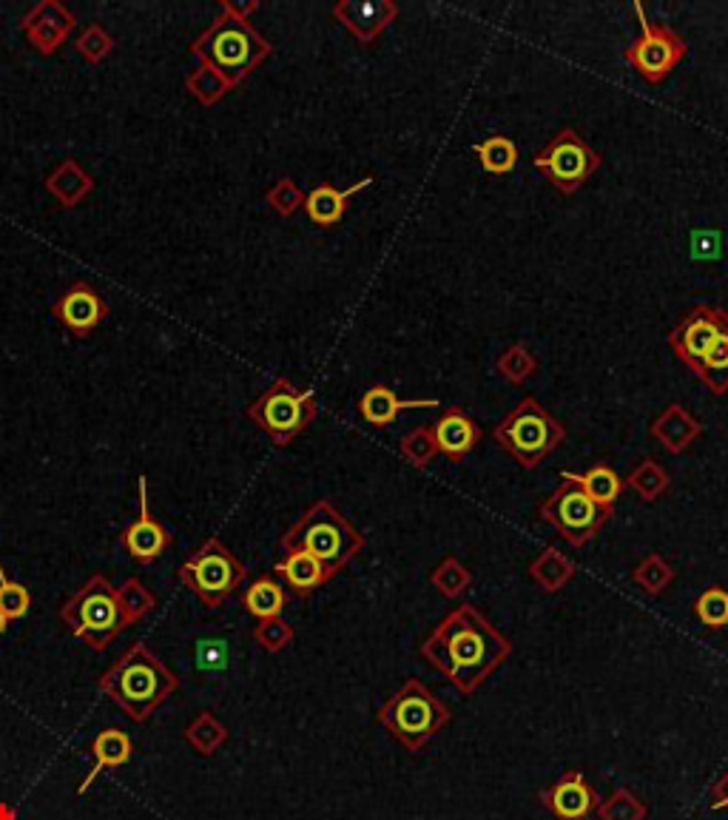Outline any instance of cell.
Returning <instances> with one entry per match:
<instances>
[{"mask_svg":"<svg viewBox=\"0 0 728 820\" xmlns=\"http://www.w3.org/2000/svg\"><path fill=\"white\" fill-rule=\"evenodd\" d=\"M532 169L544 174L555 192L575 194L601 169V158L578 131L566 126V129L555 131L550 143L532 158Z\"/></svg>","mask_w":728,"mask_h":820,"instance_id":"cell-11","label":"cell"},{"mask_svg":"<svg viewBox=\"0 0 728 820\" xmlns=\"http://www.w3.org/2000/svg\"><path fill=\"white\" fill-rule=\"evenodd\" d=\"M609 516H612V510L598 505V501L578 485V478H575L573 471L561 473L558 487L541 501V519H544L550 528L558 530L566 542L575 544V547H583V544L606 524Z\"/></svg>","mask_w":728,"mask_h":820,"instance_id":"cell-10","label":"cell"},{"mask_svg":"<svg viewBox=\"0 0 728 820\" xmlns=\"http://www.w3.org/2000/svg\"><path fill=\"white\" fill-rule=\"evenodd\" d=\"M137 501H140L137 519L123 530L120 544L135 562L151 564L171 547V533L149 510V476H137Z\"/></svg>","mask_w":728,"mask_h":820,"instance_id":"cell-15","label":"cell"},{"mask_svg":"<svg viewBox=\"0 0 728 820\" xmlns=\"http://www.w3.org/2000/svg\"><path fill=\"white\" fill-rule=\"evenodd\" d=\"M117 596H120V604H123V610H126L131 624L146 619V615H149L157 607L154 596H151V590L142 585L140 578H126V581L117 587Z\"/></svg>","mask_w":728,"mask_h":820,"instance_id":"cell-39","label":"cell"},{"mask_svg":"<svg viewBox=\"0 0 728 820\" xmlns=\"http://www.w3.org/2000/svg\"><path fill=\"white\" fill-rule=\"evenodd\" d=\"M432 436H436V444H439V457H444L447 462H464L467 453H473L475 444L482 442L484 430L478 428V421L464 411V407H447L444 414L439 416V421L432 425Z\"/></svg>","mask_w":728,"mask_h":820,"instance_id":"cell-19","label":"cell"},{"mask_svg":"<svg viewBox=\"0 0 728 820\" xmlns=\"http://www.w3.org/2000/svg\"><path fill=\"white\" fill-rule=\"evenodd\" d=\"M635 15L640 21V37L626 46L623 58L637 69L646 83H660L666 74L678 69V63L689 55V44L672 26L651 23L644 12V3H635Z\"/></svg>","mask_w":728,"mask_h":820,"instance_id":"cell-12","label":"cell"},{"mask_svg":"<svg viewBox=\"0 0 728 820\" xmlns=\"http://www.w3.org/2000/svg\"><path fill=\"white\" fill-rule=\"evenodd\" d=\"M51 314L55 320L63 325L69 334H74L78 339L83 336L94 334V331L103 325V320L108 316V302L103 300V293L97 291L94 286L78 279V282H71L60 297L51 305Z\"/></svg>","mask_w":728,"mask_h":820,"instance_id":"cell-14","label":"cell"},{"mask_svg":"<svg viewBox=\"0 0 728 820\" xmlns=\"http://www.w3.org/2000/svg\"><path fill=\"white\" fill-rule=\"evenodd\" d=\"M222 663H226L222 649L211 647V644H199V667H203V670H217Z\"/></svg>","mask_w":728,"mask_h":820,"instance_id":"cell-44","label":"cell"},{"mask_svg":"<svg viewBox=\"0 0 728 820\" xmlns=\"http://www.w3.org/2000/svg\"><path fill=\"white\" fill-rule=\"evenodd\" d=\"M598 818L601 820H644L646 804L637 798L635 792L621 786V789L612 792L606 800H601V806H598Z\"/></svg>","mask_w":728,"mask_h":820,"instance_id":"cell-36","label":"cell"},{"mask_svg":"<svg viewBox=\"0 0 728 820\" xmlns=\"http://www.w3.org/2000/svg\"><path fill=\"white\" fill-rule=\"evenodd\" d=\"M240 601L242 607H245L247 615H254L256 621H268L276 619V615H282L288 596H285L282 581L276 576H256L254 581L242 590Z\"/></svg>","mask_w":728,"mask_h":820,"instance_id":"cell-26","label":"cell"},{"mask_svg":"<svg viewBox=\"0 0 728 820\" xmlns=\"http://www.w3.org/2000/svg\"><path fill=\"white\" fill-rule=\"evenodd\" d=\"M694 615L706 624L708 630L728 627V590L723 587H708L694 601Z\"/></svg>","mask_w":728,"mask_h":820,"instance_id":"cell-38","label":"cell"},{"mask_svg":"<svg viewBox=\"0 0 728 820\" xmlns=\"http://www.w3.org/2000/svg\"><path fill=\"white\" fill-rule=\"evenodd\" d=\"M379 720L404 749L418 752L450 727L453 715L418 678H407L379 709Z\"/></svg>","mask_w":728,"mask_h":820,"instance_id":"cell-6","label":"cell"},{"mask_svg":"<svg viewBox=\"0 0 728 820\" xmlns=\"http://www.w3.org/2000/svg\"><path fill=\"white\" fill-rule=\"evenodd\" d=\"M706 382V388L717 396L728 393V328L715 339V345L703 354V359L692 368Z\"/></svg>","mask_w":728,"mask_h":820,"instance_id":"cell-29","label":"cell"},{"mask_svg":"<svg viewBox=\"0 0 728 820\" xmlns=\"http://www.w3.org/2000/svg\"><path fill=\"white\" fill-rule=\"evenodd\" d=\"M416 407H439V400H398V393L388 385H370L361 393L359 414L361 419L373 428H388L402 411H416Z\"/></svg>","mask_w":728,"mask_h":820,"instance_id":"cell-22","label":"cell"},{"mask_svg":"<svg viewBox=\"0 0 728 820\" xmlns=\"http://www.w3.org/2000/svg\"><path fill=\"white\" fill-rule=\"evenodd\" d=\"M43 183L60 208H78L94 192V177L78 160H60Z\"/></svg>","mask_w":728,"mask_h":820,"instance_id":"cell-24","label":"cell"},{"mask_svg":"<svg viewBox=\"0 0 728 820\" xmlns=\"http://www.w3.org/2000/svg\"><path fill=\"white\" fill-rule=\"evenodd\" d=\"M28 607H32L28 590L21 581H14V578L3 570V564H0V610L7 613L9 621H18L28 613Z\"/></svg>","mask_w":728,"mask_h":820,"instance_id":"cell-41","label":"cell"},{"mask_svg":"<svg viewBox=\"0 0 728 820\" xmlns=\"http://www.w3.org/2000/svg\"><path fill=\"white\" fill-rule=\"evenodd\" d=\"M495 371L501 373L509 385H523V382L538 371V359L527 350V345L512 343L509 348H504L501 354H498V359H495Z\"/></svg>","mask_w":728,"mask_h":820,"instance_id":"cell-32","label":"cell"},{"mask_svg":"<svg viewBox=\"0 0 728 820\" xmlns=\"http://www.w3.org/2000/svg\"><path fill=\"white\" fill-rule=\"evenodd\" d=\"M649 434L655 436L669 453H683L694 439H701L703 436V421L694 419L680 402H672V405L663 407V411L651 419Z\"/></svg>","mask_w":728,"mask_h":820,"instance_id":"cell-21","label":"cell"},{"mask_svg":"<svg viewBox=\"0 0 728 820\" xmlns=\"http://www.w3.org/2000/svg\"><path fill=\"white\" fill-rule=\"evenodd\" d=\"M475 158L482 163V169L495 177H504V174H512L518 165V146L512 143V137L493 135L487 140L475 146Z\"/></svg>","mask_w":728,"mask_h":820,"instance_id":"cell-30","label":"cell"},{"mask_svg":"<svg viewBox=\"0 0 728 820\" xmlns=\"http://www.w3.org/2000/svg\"><path fill=\"white\" fill-rule=\"evenodd\" d=\"M7 630H9V619H7V613L0 610V635L7 633Z\"/></svg>","mask_w":728,"mask_h":820,"instance_id":"cell-46","label":"cell"},{"mask_svg":"<svg viewBox=\"0 0 728 820\" xmlns=\"http://www.w3.org/2000/svg\"><path fill=\"white\" fill-rule=\"evenodd\" d=\"M712 809H726L728 812V772L712 786Z\"/></svg>","mask_w":728,"mask_h":820,"instance_id":"cell-45","label":"cell"},{"mask_svg":"<svg viewBox=\"0 0 728 820\" xmlns=\"http://www.w3.org/2000/svg\"><path fill=\"white\" fill-rule=\"evenodd\" d=\"M541 804L550 809L555 820H589L598 812L601 798H598L594 786L583 777V772L569 770L555 784L541 792Z\"/></svg>","mask_w":728,"mask_h":820,"instance_id":"cell-16","label":"cell"},{"mask_svg":"<svg viewBox=\"0 0 728 820\" xmlns=\"http://www.w3.org/2000/svg\"><path fill=\"white\" fill-rule=\"evenodd\" d=\"M319 414L316 393L297 388L290 379H274L265 391L245 407V416L279 448L290 444Z\"/></svg>","mask_w":728,"mask_h":820,"instance_id":"cell-8","label":"cell"},{"mask_svg":"<svg viewBox=\"0 0 728 820\" xmlns=\"http://www.w3.org/2000/svg\"><path fill=\"white\" fill-rule=\"evenodd\" d=\"M493 439L516 459L521 467L532 471L550 457L566 439L564 421L546 411L535 396H523L493 430Z\"/></svg>","mask_w":728,"mask_h":820,"instance_id":"cell-7","label":"cell"},{"mask_svg":"<svg viewBox=\"0 0 728 820\" xmlns=\"http://www.w3.org/2000/svg\"><path fill=\"white\" fill-rule=\"evenodd\" d=\"M728 328V311L717 305H694L669 334V345L686 368L701 362L717 336Z\"/></svg>","mask_w":728,"mask_h":820,"instance_id":"cell-13","label":"cell"},{"mask_svg":"<svg viewBox=\"0 0 728 820\" xmlns=\"http://www.w3.org/2000/svg\"><path fill=\"white\" fill-rule=\"evenodd\" d=\"M92 755H94V766H92V772L83 777V784L78 786V795H85L89 786H92L106 770H117V766L128 763V758H131V738H128L123 729H114V727L100 729L92 741Z\"/></svg>","mask_w":728,"mask_h":820,"instance_id":"cell-25","label":"cell"},{"mask_svg":"<svg viewBox=\"0 0 728 820\" xmlns=\"http://www.w3.org/2000/svg\"><path fill=\"white\" fill-rule=\"evenodd\" d=\"M274 576L282 581L285 590L297 592V596H311L322 585L331 581V573L325 570V564L316 562L313 556L302 553V550H290L285 553L282 562H276Z\"/></svg>","mask_w":728,"mask_h":820,"instance_id":"cell-23","label":"cell"},{"mask_svg":"<svg viewBox=\"0 0 728 820\" xmlns=\"http://www.w3.org/2000/svg\"><path fill=\"white\" fill-rule=\"evenodd\" d=\"M74 49H78V55L85 63H100V60H106L114 51V37L108 35L106 26L89 23L83 30V35L74 41Z\"/></svg>","mask_w":728,"mask_h":820,"instance_id":"cell-40","label":"cell"},{"mask_svg":"<svg viewBox=\"0 0 728 820\" xmlns=\"http://www.w3.org/2000/svg\"><path fill=\"white\" fill-rule=\"evenodd\" d=\"M279 547H282V553L302 550V553L325 564V570L331 576H336L359 556L361 547H365V535L331 501L319 499L285 530L282 539H279Z\"/></svg>","mask_w":728,"mask_h":820,"instance_id":"cell-4","label":"cell"},{"mask_svg":"<svg viewBox=\"0 0 728 820\" xmlns=\"http://www.w3.org/2000/svg\"><path fill=\"white\" fill-rule=\"evenodd\" d=\"M575 478H578V485L583 487V490H587L589 496L598 501V505L609 507V510L615 507V501L621 499L623 490H626V482L617 476L615 467L603 462L592 464V467H589L587 473H580V476L575 473Z\"/></svg>","mask_w":728,"mask_h":820,"instance_id":"cell-28","label":"cell"},{"mask_svg":"<svg viewBox=\"0 0 728 820\" xmlns=\"http://www.w3.org/2000/svg\"><path fill=\"white\" fill-rule=\"evenodd\" d=\"M265 203H268L279 217H293L299 208L304 206V192L290 177H282L276 180L274 186L265 192Z\"/></svg>","mask_w":728,"mask_h":820,"instance_id":"cell-42","label":"cell"},{"mask_svg":"<svg viewBox=\"0 0 728 820\" xmlns=\"http://www.w3.org/2000/svg\"><path fill=\"white\" fill-rule=\"evenodd\" d=\"M254 638L262 649H268V652H279V649H285L290 642H293V627H290L282 615H276V619H268V621H256Z\"/></svg>","mask_w":728,"mask_h":820,"instance_id":"cell-43","label":"cell"},{"mask_svg":"<svg viewBox=\"0 0 728 820\" xmlns=\"http://www.w3.org/2000/svg\"><path fill=\"white\" fill-rule=\"evenodd\" d=\"M398 3L393 0H339L333 7V18L345 26L361 46L375 44L390 23L398 18Z\"/></svg>","mask_w":728,"mask_h":820,"instance_id":"cell-18","label":"cell"},{"mask_svg":"<svg viewBox=\"0 0 728 820\" xmlns=\"http://www.w3.org/2000/svg\"><path fill=\"white\" fill-rule=\"evenodd\" d=\"M74 26H78V18L60 0H41L21 21L23 35L41 55H55Z\"/></svg>","mask_w":728,"mask_h":820,"instance_id":"cell-17","label":"cell"},{"mask_svg":"<svg viewBox=\"0 0 728 820\" xmlns=\"http://www.w3.org/2000/svg\"><path fill=\"white\" fill-rule=\"evenodd\" d=\"M632 581H635L644 592H649V596H660V592L674 581L672 564L666 562L663 556H658V553H651V556H646L644 562L632 570Z\"/></svg>","mask_w":728,"mask_h":820,"instance_id":"cell-35","label":"cell"},{"mask_svg":"<svg viewBox=\"0 0 728 820\" xmlns=\"http://www.w3.org/2000/svg\"><path fill=\"white\" fill-rule=\"evenodd\" d=\"M626 487L637 493V499L644 501H658L669 487H672V478L663 471V464L655 462V459H644L632 467V473L626 476Z\"/></svg>","mask_w":728,"mask_h":820,"instance_id":"cell-31","label":"cell"},{"mask_svg":"<svg viewBox=\"0 0 728 820\" xmlns=\"http://www.w3.org/2000/svg\"><path fill=\"white\" fill-rule=\"evenodd\" d=\"M512 644L473 604H459L432 627L421 658L461 692L473 695L509 658Z\"/></svg>","mask_w":728,"mask_h":820,"instance_id":"cell-2","label":"cell"},{"mask_svg":"<svg viewBox=\"0 0 728 820\" xmlns=\"http://www.w3.org/2000/svg\"><path fill=\"white\" fill-rule=\"evenodd\" d=\"M177 675L146 642H135L100 675V692L131 720H146L177 692Z\"/></svg>","mask_w":728,"mask_h":820,"instance_id":"cell-3","label":"cell"},{"mask_svg":"<svg viewBox=\"0 0 728 820\" xmlns=\"http://www.w3.org/2000/svg\"><path fill=\"white\" fill-rule=\"evenodd\" d=\"M245 564L222 539L211 535L177 567V581L197 596L208 610H217L245 581Z\"/></svg>","mask_w":728,"mask_h":820,"instance_id":"cell-9","label":"cell"},{"mask_svg":"<svg viewBox=\"0 0 728 820\" xmlns=\"http://www.w3.org/2000/svg\"><path fill=\"white\" fill-rule=\"evenodd\" d=\"M398 453L404 457V462H411L418 471L430 467L432 459L439 457V444H436V436H432V425L413 428L411 434H404L402 442H398Z\"/></svg>","mask_w":728,"mask_h":820,"instance_id":"cell-33","label":"cell"},{"mask_svg":"<svg viewBox=\"0 0 728 820\" xmlns=\"http://www.w3.org/2000/svg\"><path fill=\"white\" fill-rule=\"evenodd\" d=\"M60 621L78 642L97 649V652L112 647L114 638H120L123 630L131 627V621L120 604V596H117V587L100 573L63 601Z\"/></svg>","mask_w":728,"mask_h":820,"instance_id":"cell-5","label":"cell"},{"mask_svg":"<svg viewBox=\"0 0 728 820\" xmlns=\"http://www.w3.org/2000/svg\"><path fill=\"white\" fill-rule=\"evenodd\" d=\"M185 738H188V743H192L197 752H203V755H213V752L226 743L228 729L222 727L220 720L213 718L211 713H203L197 720H194L192 727H188Z\"/></svg>","mask_w":728,"mask_h":820,"instance_id":"cell-37","label":"cell"},{"mask_svg":"<svg viewBox=\"0 0 728 820\" xmlns=\"http://www.w3.org/2000/svg\"><path fill=\"white\" fill-rule=\"evenodd\" d=\"M370 186H373V177L359 180V183H354L350 188H336L331 186V183H322V186L311 188V192L304 194L302 211L308 215V220H311L313 226H319V229H331V226L342 222V217H345L347 200Z\"/></svg>","mask_w":728,"mask_h":820,"instance_id":"cell-20","label":"cell"},{"mask_svg":"<svg viewBox=\"0 0 728 820\" xmlns=\"http://www.w3.org/2000/svg\"><path fill=\"white\" fill-rule=\"evenodd\" d=\"M575 573H578L575 562L569 556H564L558 547H544L530 562V578L544 592L564 590L575 578Z\"/></svg>","mask_w":728,"mask_h":820,"instance_id":"cell-27","label":"cell"},{"mask_svg":"<svg viewBox=\"0 0 728 820\" xmlns=\"http://www.w3.org/2000/svg\"><path fill=\"white\" fill-rule=\"evenodd\" d=\"M256 9H259L256 0L251 3L222 0L217 18L192 44V69L185 74V89L203 106L220 103L274 55L268 37H262L251 23Z\"/></svg>","mask_w":728,"mask_h":820,"instance_id":"cell-1","label":"cell"},{"mask_svg":"<svg viewBox=\"0 0 728 820\" xmlns=\"http://www.w3.org/2000/svg\"><path fill=\"white\" fill-rule=\"evenodd\" d=\"M430 585L436 587L441 596H447V599H459V596H464V592L470 590V585H473V573H470L455 556H447L444 562L430 573Z\"/></svg>","mask_w":728,"mask_h":820,"instance_id":"cell-34","label":"cell"}]
</instances>
